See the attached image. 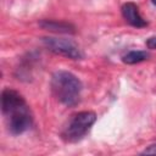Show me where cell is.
<instances>
[{
    "mask_svg": "<svg viewBox=\"0 0 156 156\" xmlns=\"http://www.w3.org/2000/svg\"><path fill=\"white\" fill-rule=\"evenodd\" d=\"M144 155H156V144H152V145H149L144 151H143Z\"/></svg>",
    "mask_w": 156,
    "mask_h": 156,
    "instance_id": "obj_8",
    "label": "cell"
},
{
    "mask_svg": "<svg viewBox=\"0 0 156 156\" xmlns=\"http://www.w3.org/2000/svg\"><path fill=\"white\" fill-rule=\"evenodd\" d=\"M39 26L45 29L50 30L54 33H60V34H73L76 33V28L72 23L63 22V21H57V20H41L39 22Z\"/></svg>",
    "mask_w": 156,
    "mask_h": 156,
    "instance_id": "obj_6",
    "label": "cell"
},
{
    "mask_svg": "<svg viewBox=\"0 0 156 156\" xmlns=\"http://www.w3.org/2000/svg\"><path fill=\"white\" fill-rule=\"evenodd\" d=\"M152 4H154V5H156V0H152Z\"/></svg>",
    "mask_w": 156,
    "mask_h": 156,
    "instance_id": "obj_10",
    "label": "cell"
},
{
    "mask_svg": "<svg viewBox=\"0 0 156 156\" xmlns=\"http://www.w3.org/2000/svg\"><path fill=\"white\" fill-rule=\"evenodd\" d=\"M146 46L149 49H156V37H151L146 40Z\"/></svg>",
    "mask_w": 156,
    "mask_h": 156,
    "instance_id": "obj_9",
    "label": "cell"
},
{
    "mask_svg": "<svg viewBox=\"0 0 156 156\" xmlns=\"http://www.w3.org/2000/svg\"><path fill=\"white\" fill-rule=\"evenodd\" d=\"M95 121L96 115L93 111H80L73 115L61 133L62 139L66 143H77L82 140L90 130Z\"/></svg>",
    "mask_w": 156,
    "mask_h": 156,
    "instance_id": "obj_3",
    "label": "cell"
},
{
    "mask_svg": "<svg viewBox=\"0 0 156 156\" xmlns=\"http://www.w3.org/2000/svg\"><path fill=\"white\" fill-rule=\"evenodd\" d=\"M51 91L54 96L65 106H76L80 100L83 89L77 76L68 71H56L51 77Z\"/></svg>",
    "mask_w": 156,
    "mask_h": 156,
    "instance_id": "obj_2",
    "label": "cell"
},
{
    "mask_svg": "<svg viewBox=\"0 0 156 156\" xmlns=\"http://www.w3.org/2000/svg\"><path fill=\"white\" fill-rule=\"evenodd\" d=\"M149 57V54L146 51H143V50H133V51H129L127 52L123 57H122V61L127 65H135V63H139V62H143L145 60H147Z\"/></svg>",
    "mask_w": 156,
    "mask_h": 156,
    "instance_id": "obj_7",
    "label": "cell"
},
{
    "mask_svg": "<svg viewBox=\"0 0 156 156\" xmlns=\"http://www.w3.org/2000/svg\"><path fill=\"white\" fill-rule=\"evenodd\" d=\"M1 111L12 135H20L30 128L33 118L26 100L18 91L10 88L2 90Z\"/></svg>",
    "mask_w": 156,
    "mask_h": 156,
    "instance_id": "obj_1",
    "label": "cell"
},
{
    "mask_svg": "<svg viewBox=\"0 0 156 156\" xmlns=\"http://www.w3.org/2000/svg\"><path fill=\"white\" fill-rule=\"evenodd\" d=\"M122 15H123V18L133 27L143 28L146 26L145 20L139 13V9L134 2H126L122 6Z\"/></svg>",
    "mask_w": 156,
    "mask_h": 156,
    "instance_id": "obj_5",
    "label": "cell"
},
{
    "mask_svg": "<svg viewBox=\"0 0 156 156\" xmlns=\"http://www.w3.org/2000/svg\"><path fill=\"white\" fill-rule=\"evenodd\" d=\"M43 44L48 50H50L56 55H61L71 60L83 58V54L79 46L71 39L46 37V38H43Z\"/></svg>",
    "mask_w": 156,
    "mask_h": 156,
    "instance_id": "obj_4",
    "label": "cell"
}]
</instances>
